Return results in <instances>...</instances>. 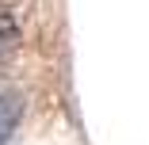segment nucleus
<instances>
[{"mask_svg":"<svg viewBox=\"0 0 149 145\" xmlns=\"http://www.w3.org/2000/svg\"><path fill=\"white\" fill-rule=\"evenodd\" d=\"M23 119V96L19 92H0V145H12Z\"/></svg>","mask_w":149,"mask_h":145,"instance_id":"1","label":"nucleus"},{"mask_svg":"<svg viewBox=\"0 0 149 145\" xmlns=\"http://www.w3.org/2000/svg\"><path fill=\"white\" fill-rule=\"evenodd\" d=\"M15 42H19V35H0V69H4L8 57L15 53Z\"/></svg>","mask_w":149,"mask_h":145,"instance_id":"2","label":"nucleus"}]
</instances>
